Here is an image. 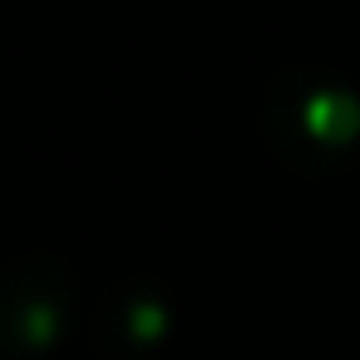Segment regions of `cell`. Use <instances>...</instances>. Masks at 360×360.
<instances>
[{
  "label": "cell",
  "instance_id": "7a4b0ae2",
  "mask_svg": "<svg viewBox=\"0 0 360 360\" xmlns=\"http://www.w3.org/2000/svg\"><path fill=\"white\" fill-rule=\"evenodd\" d=\"M301 124H306L321 143H340V139H350V129L360 124V104H355L345 89H316V94L301 104Z\"/></svg>",
  "mask_w": 360,
  "mask_h": 360
},
{
  "label": "cell",
  "instance_id": "6da1fadb",
  "mask_svg": "<svg viewBox=\"0 0 360 360\" xmlns=\"http://www.w3.org/2000/svg\"><path fill=\"white\" fill-rule=\"evenodd\" d=\"M65 296L60 291H40V281H20L15 291L0 286V345H11V350H40L55 340L60 330V311Z\"/></svg>",
  "mask_w": 360,
  "mask_h": 360
}]
</instances>
